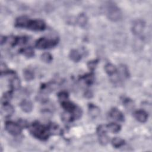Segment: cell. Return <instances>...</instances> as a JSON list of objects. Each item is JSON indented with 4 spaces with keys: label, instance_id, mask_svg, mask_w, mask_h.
Instances as JSON below:
<instances>
[{
    "label": "cell",
    "instance_id": "16",
    "mask_svg": "<svg viewBox=\"0 0 152 152\" xmlns=\"http://www.w3.org/2000/svg\"><path fill=\"white\" fill-rule=\"evenodd\" d=\"M107 129L108 130H109L110 132L114 133H117L118 131H119L120 129H121V127H120L118 124H114V123H111L109 124L108 125L106 126Z\"/></svg>",
    "mask_w": 152,
    "mask_h": 152
},
{
    "label": "cell",
    "instance_id": "26",
    "mask_svg": "<svg viewBox=\"0 0 152 152\" xmlns=\"http://www.w3.org/2000/svg\"><path fill=\"white\" fill-rule=\"evenodd\" d=\"M119 71L123 77H128V76H129V71H128L127 68L124 66H121L119 67Z\"/></svg>",
    "mask_w": 152,
    "mask_h": 152
},
{
    "label": "cell",
    "instance_id": "27",
    "mask_svg": "<svg viewBox=\"0 0 152 152\" xmlns=\"http://www.w3.org/2000/svg\"><path fill=\"white\" fill-rule=\"evenodd\" d=\"M58 98L62 102H65L66 100H67V98H68V94L66 92H61L59 94H58Z\"/></svg>",
    "mask_w": 152,
    "mask_h": 152
},
{
    "label": "cell",
    "instance_id": "11",
    "mask_svg": "<svg viewBox=\"0 0 152 152\" xmlns=\"http://www.w3.org/2000/svg\"><path fill=\"white\" fill-rule=\"evenodd\" d=\"M62 106L67 112H74L77 109V107L73 103L67 100L62 102Z\"/></svg>",
    "mask_w": 152,
    "mask_h": 152
},
{
    "label": "cell",
    "instance_id": "28",
    "mask_svg": "<svg viewBox=\"0 0 152 152\" xmlns=\"http://www.w3.org/2000/svg\"><path fill=\"white\" fill-rule=\"evenodd\" d=\"M50 130L52 133H55L56 134H57L61 132V130L60 129V128L58 127V125H56L55 124L51 125L50 127Z\"/></svg>",
    "mask_w": 152,
    "mask_h": 152
},
{
    "label": "cell",
    "instance_id": "20",
    "mask_svg": "<svg viewBox=\"0 0 152 152\" xmlns=\"http://www.w3.org/2000/svg\"><path fill=\"white\" fill-rule=\"evenodd\" d=\"M24 77L27 81H30L33 80L34 78V74L32 71H31L29 70H26L23 72Z\"/></svg>",
    "mask_w": 152,
    "mask_h": 152
},
{
    "label": "cell",
    "instance_id": "17",
    "mask_svg": "<svg viewBox=\"0 0 152 152\" xmlns=\"http://www.w3.org/2000/svg\"><path fill=\"white\" fill-rule=\"evenodd\" d=\"M112 145L114 147H115V148H119L120 147L123 146L124 144H125V141L124 140L120 139V138H114L112 141Z\"/></svg>",
    "mask_w": 152,
    "mask_h": 152
},
{
    "label": "cell",
    "instance_id": "21",
    "mask_svg": "<svg viewBox=\"0 0 152 152\" xmlns=\"http://www.w3.org/2000/svg\"><path fill=\"white\" fill-rule=\"evenodd\" d=\"M21 53L27 57H31L34 55V51L31 48H26L21 50Z\"/></svg>",
    "mask_w": 152,
    "mask_h": 152
},
{
    "label": "cell",
    "instance_id": "22",
    "mask_svg": "<svg viewBox=\"0 0 152 152\" xmlns=\"http://www.w3.org/2000/svg\"><path fill=\"white\" fill-rule=\"evenodd\" d=\"M99 135V141L100 143L102 145H106L108 143L109 141V139L106 134H103Z\"/></svg>",
    "mask_w": 152,
    "mask_h": 152
},
{
    "label": "cell",
    "instance_id": "3",
    "mask_svg": "<svg viewBox=\"0 0 152 152\" xmlns=\"http://www.w3.org/2000/svg\"><path fill=\"white\" fill-rule=\"evenodd\" d=\"M57 42L56 39H48L42 37L37 40L36 43V46L40 50L50 48L55 46L57 44Z\"/></svg>",
    "mask_w": 152,
    "mask_h": 152
},
{
    "label": "cell",
    "instance_id": "19",
    "mask_svg": "<svg viewBox=\"0 0 152 152\" xmlns=\"http://www.w3.org/2000/svg\"><path fill=\"white\" fill-rule=\"evenodd\" d=\"M87 19L86 15L84 14H80L77 18V23L80 26H84L86 25Z\"/></svg>",
    "mask_w": 152,
    "mask_h": 152
},
{
    "label": "cell",
    "instance_id": "8",
    "mask_svg": "<svg viewBox=\"0 0 152 152\" xmlns=\"http://www.w3.org/2000/svg\"><path fill=\"white\" fill-rule=\"evenodd\" d=\"M134 117L140 123H145L147 119V114L144 110L136 111L134 114Z\"/></svg>",
    "mask_w": 152,
    "mask_h": 152
},
{
    "label": "cell",
    "instance_id": "30",
    "mask_svg": "<svg viewBox=\"0 0 152 152\" xmlns=\"http://www.w3.org/2000/svg\"><path fill=\"white\" fill-rule=\"evenodd\" d=\"M6 39H7L6 37H3V36H1V44H3L5 42Z\"/></svg>",
    "mask_w": 152,
    "mask_h": 152
},
{
    "label": "cell",
    "instance_id": "12",
    "mask_svg": "<svg viewBox=\"0 0 152 152\" xmlns=\"http://www.w3.org/2000/svg\"><path fill=\"white\" fill-rule=\"evenodd\" d=\"M2 110L4 112V113L6 114L7 115H10L13 114L14 112V108L13 107L10 105L9 103H4L3 108H2Z\"/></svg>",
    "mask_w": 152,
    "mask_h": 152
},
{
    "label": "cell",
    "instance_id": "29",
    "mask_svg": "<svg viewBox=\"0 0 152 152\" xmlns=\"http://www.w3.org/2000/svg\"><path fill=\"white\" fill-rule=\"evenodd\" d=\"M96 64H97L96 61H90L89 63H88V67H89V69L93 70L95 68L96 66Z\"/></svg>",
    "mask_w": 152,
    "mask_h": 152
},
{
    "label": "cell",
    "instance_id": "5",
    "mask_svg": "<svg viewBox=\"0 0 152 152\" xmlns=\"http://www.w3.org/2000/svg\"><path fill=\"white\" fill-rule=\"evenodd\" d=\"M45 27V24L43 21L40 20H30L27 28L35 31H41L44 30Z\"/></svg>",
    "mask_w": 152,
    "mask_h": 152
},
{
    "label": "cell",
    "instance_id": "2",
    "mask_svg": "<svg viewBox=\"0 0 152 152\" xmlns=\"http://www.w3.org/2000/svg\"><path fill=\"white\" fill-rule=\"evenodd\" d=\"M106 15L108 19L113 21H117L121 19L122 13L115 5L109 4L106 8Z\"/></svg>",
    "mask_w": 152,
    "mask_h": 152
},
{
    "label": "cell",
    "instance_id": "10",
    "mask_svg": "<svg viewBox=\"0 0 152 152\" xmlns=\"http://www.w3.org/2000/svg\"><path fill=\"white\" fill-rule=\"evenodd\" d=\"M20 107L21 109L25 112H30L33 109L32 103L28 100H24L20 103Z\"/></svg>",
    "mask_w": 152,
    "mask_h": 152
},
{
    "label": "cell",
    "instance_id": "4",
    "mask_svg": "<svg viewBox=\"0 0 152 152\" xmlns=\"http://www.w3.org/2000/svg\"><path fill=\"white\" fill-rule=\"evenodd\" d=\"M5 129L13 135H18L21 132V129L19 125L13 122H7L5 124Z\"/></svg>",
    "mask_w": 152,
    "mask_h": 152
},
{
    "label": "cell",
    "instance_id": "18",
    "mask_svg": "<svg viewBox=\"0 0 152 152\" xmlns=\"http://www.w3.org/2000/svg\"><path fill=\"white\" fill-rule=\"evenodd\" d=\"M105 70L109 75H112L115 74L117 71L116 67L111 64H108L105 67Z\"/></svg>",
    "mask_w": 152,
    "mask_h": 152
},
{
    "label": "cell",
    "instance_id": "6",
    "mask_svg": "<svg viewBox=\"0 0 152 152\" xmlns=\"http://www.w3.org/2000/svg\"><path fill=\"white\" fill-rule=\"evenodd\" d=\"M145 24L143 21L141 20H137L134 22L132 26V31L135 35H140L145 29Z\"/></svg>",
    "mask_w": 152,
    "mask_h": 152
},
{
    "label": "cell",
    "instance_id": "14",
    "mask_svg": "<svg viewBox=\"0 0 152 152\" xmlns=\"http://www.w3.org/2000/svg\"><path fill=\"white\" fill-rule=\"evenodd\" d=\"M11 86L13 90H18L20 87V79L17 77H14L11 81Z\"/></svg>",
    "mask_w": 152,
    "mask_h": 152
},
{
    "label": "cell",
    "instance_id": "7",
    "mask_svg": "<svg viewBox=\"0 0 152 152\" xmlns=\"http://www.w3.org/2000/svg\"><path fill=\"white\" fill-rule=\"evenodd\" d=\"M109 115L112 118L118 121H123L124 120V116L123 115L121 112L116 108L111 109Z\"/></svg>",
    "mask_w": 152,
    "mask_h": 152
},
{
    "label": "cell",
    "instance_id": "1",
    "mask_svg": "<svg viewBox=\"0 0 152 152\" xmlns=\"http://www.w3.org/2000/svg\"><path fill=\"white\" fill-rule=\"evenodd\" d=\"M30 131L35 137L45 140L49 137L48 130L39 123H34L30 128Z\"/></svg>",
    "mask_w": 152,
    "mask_h": 152
},
{
    "label": "cell",
    "instance_id": "24",
    "mask_svg": "<svg viewBox=\"0 0 152 152\" xmlns=\"http://www.w3.org/2000/svg\"><path fill=\"white\" fill-rule=\"evenodd\" d=\"M83 79H84V81L85 82V83L87 84L90 85L93 82L94 77H93V75L90 74H88V75H86V76H84L83 77Z\"/></svg>",
    "mask_w": 152,
    "mask_h": 152
},
{
    "label": "cell",
    "instance_id": "25",
    "mask_svg": "<svg viewBox=\"0 0 152 152\" xmlns=\"http://www.w3.org/2000/svg\"><path fill=\"white\" fill-rule=\"evenodd\" d=\"M124 105H125L126 108L128 110H132V109L134 108V102L130 99L125 100L124 102Z\"/></svg>",
    "mask_w": 152,
    "mask_h": 152
},
{
    "label": "cell",
    "instance_id": "23",
    "mask_svg": "<svg viewBox=\"0 0 152 152\" xmlns=\"http://www.w3.org/2000/svg\"><path fill=\"white\" fill-rule=\"evenodd\" d=\"M41 58L45 62H50L52 60V55L49 53H44L41 55Z\"/></svg>",
    "mask_w": 152,
    "mask_h": 152
},
{
    "label": "cell",
    "instance_id": "9",
    "mask_svg": "<svg viewBox=\"0 0 152 152\" xmlns=\"http://www.w3.org/2000/svg\"><path fill=\"white\" fill-rule=\"evenodd\" d=\"M30 20L26 17H20L15 21V26L18 27H27L28 26Z\"/></svg>",
    "mask_w": 152,
    "mask_h": 152
},
{
    "label": "cell",
    "instance_id": "15",
    "mask_svg": "<svg viewBox=\"0 0 152 152\" xmlns=\"http://www.w3.org/2000/svg\"><path fill=\"white\" fill-rule=\"evenodd\" d=\"M89 113L90 115L93 117H96L99 115L100 114L99 109L93 105H89Z\"/></svg>",
    "mask_w": 152,
    "mask_h": 152
},
{
    "label": "cell",
    "instance_id": "13",
    "mask_svg": "<svg viewBox=\"0 0 152 152\" xmlns=\"http://www.w3.org/2000/svg\"><path fill=\"white\" fill-rule=\"evenodd\" d=\"M70 57L71 60L74 62H78L81 60V55L77 50L71 51L70 54Z\"/></svg>",
    "mask_w": 152,
    "mask_h": 152
}]
</instances>
